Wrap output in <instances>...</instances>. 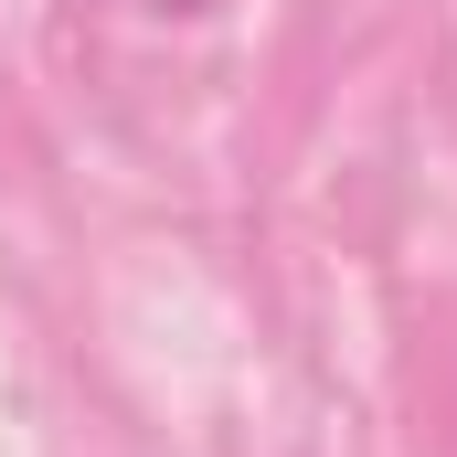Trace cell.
Returning a JSON list of instances; mask_svg holds the SVG:
<instances>
[{"instance_id":"cell-1","label":"cell","mask_w":457,"mask_h":457,"mask_svg":"<svg viewBox=\"0 0 457 457\" xmlns=\"http://www.w3.org/2000/svg\"><path fill=\"white\" fill-rule=\"evenodd\" d=\"M160 11H213V0H160Z\"/></svg>"}]
</instances>
